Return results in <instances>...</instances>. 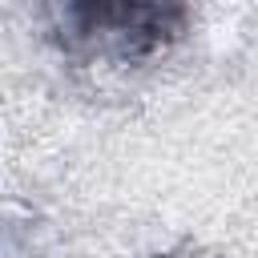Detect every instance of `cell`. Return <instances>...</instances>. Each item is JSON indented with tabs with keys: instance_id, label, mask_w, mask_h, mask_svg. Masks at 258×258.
I'll return each mask as SVG.
<instances>
[{
	"instance_id": "6da1fadb",
	"label": "cell",
	"mask_w": 258,
	"mask_h": 258,
	"mask_svg": "<svg viewBox=\"0 0 258 258\" xmlns=\"http://www.w3.org/2000/svg\"><path fill=\"white\" fill-rule=\"evenodd\" d=\"M77 36L113 28L129 52H149L185 28V0H60Z\"/></svg>"
}]
</instances>
